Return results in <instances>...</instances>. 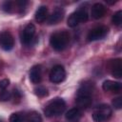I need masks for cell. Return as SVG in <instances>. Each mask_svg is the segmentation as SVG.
Instances as JSON below:
<instances>
[{
	"label": "cell",
	"instance_id": "2",
	"mask_svg": "<svg viewBox=\"0 0 122 122\" xmlns=\"http://www.w3.org/2000/svg\"><path fill=\"white\" fill-rule=\"evenodd\" d=\"M66 109V103L62 98H55L51 100L45 108V114L48 117L60 115Z\"/></svg>",
	"mask_w": 122,
	"mask_h": 122
},
{
	"label": "cell",
	"instance_id": "7",
	"mask_svg": "<svg viewBox=\"0 0 122 122\" xmlns=\"http://www.w3.org/2000/svg\"><path fill=\"white\" fill-rule=\"evenodd\" d=\"M14 46V38L9 31H2L0 33V48L4 51H10Z\"/></svg>",
	"mask_w": 122,
	"mask_h": 122
},
{
	"label": "cell",
	"instance_id": "1",
	"mask_svg": "<svg viewBox=\"0 0 122 122\" xmlns=\"http://www.w3.org/2000/svg\"><path fill=\"white\" fill-rule=\"evenodd\" d=\"M70 38H71V35L69 31L67 30L56 31L51 35L50 43L53 50L60 51H63L68 46L70 42Z\"/></svg>",
	"mask_w": 122,
	"mask_h": 122
},
{
	"label": "cell",
	"instance_id": "16",
	"mask_svg": "<svg viewBox=\"0 0 122 122\" xmlns=\"http://www.w3.org/2000/svg\"><path fill=\"white\" fill-rule=\"evenodd\" d=\"M81 110L78 109L77 107L75 108H72L71 110H69L67 112H66V119L69 120V121H75V120H78L80 117H81Z\"/></svg>",
	"mask_w": 122,
	"mask_h": 122
},
{
	"label": "cell",
	"instance_id": "13",
	"mask_svg": "<svg viewBox=\"0 0 122 122\" xmlns=\"http://www.w3.org/2000/svg\"><path fill=\"white\" fill-rule=\"evenodd\" d=\"M93 90V83L91 81H85L79 87L77 91V95H88L91 96Z\"/></svg>",
	"mask_w": 122,
	"mask_h": 122
},
{
	"label": "cell",
	"instance_id": "11",
	"mask_svg": "<svg viewBox=\"0 0 122 122\" xmlns=\"http://www.w3.org/2000/svg\"><path fill=\"white\" fill-rule=\"evenodd\" d=\"M102 88L105 92H118L121 90V83L112 81V80H106L102 84Z\"/></svg>",
	"mask_w": 122,
	"mask_h": 122
},
{
	"label": "cell",
	"instance_id": "18",
	"mask_svg": "<svg viewBox=\"0 0 122 122\" xmlns=\"http://www.w3.org/2000/svg\"><path fill=\"white\" fill-rule=\"evenodd\" d=\"M27 122H42L41 115L37 112H30L28 114Z\"/></svg>",
	"mask_w": 122,
	"mask_h": 122
},
{
	"label": "cell",
	"instance_id": "19",
	"mask_svg": "<svg viewBox=\"0 0 122 122\" xmlns=\"http://www.w3.org/2000/svg\"><path fill=\"white\" fill-rule=\"evenodd\" d=\"M112 23H113L115 26H120V25L122 24V11H121V10H117V11L112 15Z\"/></svg>",
	"mask_w": 122,
	"mask_h": 122
},
{
	"label": "cell",
	"instance_id": "9",
	"mask_svg": "<svg viewBox=\"0 0 122 122\" xmlns=\"http://www.w3.org/2000/svg\"><path fill=\"white\" fill-rule=\"evenodd\" d=\"M110 72L112 73V75H113L116 78H120L122 76V63H121V59L120 58H115V59H112L108 62L107 65Z\"/></svg>",
	"mask_w": 122,
	"mask_h": 122
},
{
	"label": "cell",
	"instance_id": "21",
	"mask_svg": "<svg viewBox=\"0 0 122 122\" xmlns=\"http://www.w3.org/2000/svg\"><path fill=\"white\" fill-rule=\"evenodd\" d=\"M14 6L15 4L11 1H6L3 3V10L6 11V12H12L13 10H14Z\"/></svg>",
	"mask_w": 122,
	"mask_h": 122
},
{
	"label": "cell",
	"instance_id": "24",
	"mask_svg": "<svg viewBox=\"0 0 122 122\" xmlns=\"http://www.w3.org/2000/svg\"><path fill=\"white\" fill-rule=\"evenodd\" d=\"M112 105H113V107L115 108V109H121V107H122V98L121 97H116V98H113V100H112Z\"/></svg>",
	"mask_w": 122,
	"mask_h": 122
},
{
	"label": "cell",
	"instance_id": "25",
	"mask_svg": "<svg viewBox=\"0 0 122 122\" xmlns=\"http://www.w3.org/2000/svg\"><path fill=\"white\" fill-rule=\"evenodd\" d=\"M10 85V80L5 78V79H2L0 81V89L2 90H5L6 88H8V86Z\"/></svg>",
	"mask_w": 122,
	"mask_h": 122
},
{
	"label": "cell",
	"instance_id": "22",
	"mask_svg": "<svg viewBox=\"0 0 122 122\" xmlns=\"http://www.w3.org/2000/svg\"><path fill=\"white\" fill-rule=\"evenodd\" d=\"M10 122H24V117L19 112H14L10 116Z\"/></svg>",
	"mask_w": 122,
	"mask_h": 122
},
{
	"label": "cell",
	"instance_id": "12",
	"mask_svg": "<svg viewBox=\"0 0 122 122\" xmlns=\"http://www.w3.org/2000/svg\"><path fill=\"white\" fill-rule=\"evenodd\" d=\"M41 73L42 69L40 65H35L30 69V79L33 84H38L41 81Z\"/></svg>",
	"mask_w": 122,
	"mask_h": 122
},
{
	"label": "cell",
	"instance_id": "3",
	"mask_svg": "<svg viewBox=\"0 0 122 122\" xmlns=\"http://www.w3.org/2000/svg\"><path fill=\"white\" fill-rule=\"evenodd\" d=\"M112 115V109L107 104H101L95 107L92 112V119L95 122H104Z\"/></svg>",
	"mask_w": 122,
	"mask_h": 122
},
{
	"label": "cell",
	"instance_id": "17",
	"mask_svg": "<svg viewBox=\"0 0 122 122\" xmlns=\"http://www.w3.org/2000/svg\"><path fill=\"white\" fill-rule=\"evenodd\" d=\"M48 16V8L46 6H41L35 12V20L38 23H42L46 20Z\"/></svg>",
	"mask_w": 122,
	"mask_h": 122
},
{
	"label": "cell",
	"instance_id": "15",
	"mask_svg": "<svg viewBox=\"0 0 122 122\" xmlns=\"http://www.w3.org/2000/svg\"><path fill=\"white\" fill-rule=\"evenodd\" d=\"M63 16H64V10L61 9V8H58V9H56V10L51 13V15L49 17L48 22H49L50 25L57 24L59 21H61V20L63 19Z\"/></svg>",
	"mask_w": 122,
	"mask_h": 122
},
{
	"label": "cell",
	"instance_id": "20",
	"mask_svg": "<svg viewBox=\"0 0 122 122\" xmlns=\"http://www.w3.org/2000/svg\"><path fill=\"white\" fill-rule=\"evenodd\" d=\"M34 93L39 96V97H44V96H47L48 95V90L45 88V87H42V86H38L34 89Z\"/></svg>",
	"mask_w": 122,
	"mask_h": 122
},
{
	"label": "cell",
	"instance_id": "5",
	"mask_svg": "<svg viewBox=\"0 0 122 122\" xmlns=\"http://www.w3.org/2000/svg\"><path fill=\"white\" fill-rule=\"evenodd\" d=\"M108 32H109V28L107 26H98L92 29L89 31L87 35V39L88 41L100 40V39H103L108 34Z\"/></svg>",
	"mask_w": 122,
	"mask_h": 122
},
{
	"label": "cell",
	"instance_id": "10",
	"mask_svg": "<svg viewBox=\"0 0 122 122\" xmlns=\"http://www.w3.org/2000/svg\"><path fill=\"white\" fill-rule=\"evenodd\" d=\"M91 13H92V18H94V19H100L106 13V8H105V6L102 3H95L92 7Z\"/></svg>",
	"mask_w": 122,
	"mask_h": 122
},
{
	"label": "cell",
	"instance_id": "8",
	"mask_svg": "<svg viewBox=\"0 0 122 122\" xmlns=\"http://www.w3.org/2000/svg\"><path fill=\"white\" fill-rule=\"evenodd\" d=\"M35 34V26L31 23L28 24L21 34V42L24 45H30L31 40L33 39V36Z\"/></svg>",
	"mask_w": 122,
	"mask_h": 122
},
{
	"label": "cell",
	"instance_id": "26",
	"mask_svg": "<svg viewBox=\"0 0 122 122\" xmlns=\"http://www.w3.org/2000/svg\"><path fill=\"white\" fill-rule=\"evenodd\" d=\"M0 122H3V120H2V119H1V118H0Z\"/></svg>",
	"mask_w": 122,
	"mask_h": 122
},
{
	"label": "cell",
	"instance_id": "14",
	"mask_svg": "<svg viewBox=\"0 0 122 122\" xmlns=\"http://www.w3.org/2000/svg\"><path fill=\"white\" fill-rule=\"evenodd\" d=\"M75 103L78 109H86L92 104V96L88 95H76Z\"/></svg>",
	"mask_w": 122,
	"mask_h": 122
},
{
	"label": "cell",
	"instance_id": "6",
	"mask_svg": "<svg viewBox=\"0 0 122 122\" xmlns=\"http://www.w3.org/2000/svg\"><path fill=\"white\" fill-rule=\"evenodd\" d=\"M66 78V71L63 66L61 65H56L54 66L50 72V80L52 83H61L62 81H64Z\"/></svg>",
	"mask_w": 122,
	"mask_h": 122
},
{
	"label": "cell",
	"instance_id": "23",
	"mask_svg": "<svg viewBox=\"0 0 122 122\" xmlns=\"http://www.w3.org/2000/svg\"><path fill=\"white\" fill-rule=\"evenodd\" d=\"M11 97V93L8 91H3L0 92V101H8Z\"/></svg>",
	"mask_w": 122,
	"mask_h": 122
},
{
	"label": "cell",
	"instance_id": "4",
	"mask_svg": "<svg viewBox=\"0 0 122 122\" xmlns=\"http://www.w3.org/2000/svg\"><path fill=\"white\" fill-rule=\"evenodd\" d=\"M88 17L89 15H88L87 10L85 8H81L70 15V17L68 18L67 24L69 27L73 28V27H76L81 22H86L88 20Z\"/></svg>",
	"mask_w": 122,
	"mask_h": 122
}]
</instances>
